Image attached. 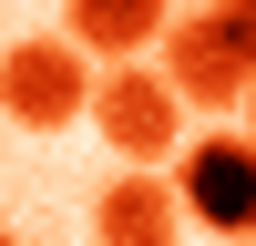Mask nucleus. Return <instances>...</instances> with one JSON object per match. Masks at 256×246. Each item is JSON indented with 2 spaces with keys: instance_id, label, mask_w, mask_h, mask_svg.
<instances>
[{
  "instance_id": "nucleus-7",
  "label": "nucleus",
  "mask_w": 256,
  "mask_h": 246,
  "mask_svg": "<svg viewBox=\"0 0 256 246\" xmlns=\"http://www.w3.org/2000/svg\"><path fill=\"white\" fill-rule=\"evenodd\" d=\"M246 144H256V92H246Z\"/></svg>"
},
{
  "instance_id": "nucleus-5",
  "label": "nucleus",
  "mask_w": 256,
  "mask_h": 246,
  "mask_svg": "<svg viewBox=\"0 0 256 246\" xmlns=\"http://www.w3.org/2000/svg\"><path fill=\"white\" fill-rule=\"evenodd\" d=\"M184 236V205L164 174H113L92 195V246H174Z\"/></svg>"
},
{
  "instance_id": "nucleus-2",
  "label": "nucleus",
  "mask_w": 256,
  "mask_h": 246,
  "mask_svg": "<svg viewBox=\"0 0 256 246\" xmlns=\"http://www.w3.org/2000/svg\"><path fill=\"white\" fill-rule=\"evenodd\" d=\"M92 82H102V72H92L62 31H20L10 52H0V113L31 123V134H62V123L92 113Z\"/></svg>"
},
{
  "instance_id": "nucleus-3",
  "label": "nucleus",
  "mask_w": 256,
  "mask_h": 246,
  "mask_svg": "<svg viewBox=\"0 0 256 246\" xmlns=\"http://www.w3.org/2000/svg\"><path fill=\"white\" fill-rule=\"evenodd\" d=\"M164 184H174L184 226L256 246V144H246V134H184V154H174Z\"/></svg>"
},
{
  "instance_id": "nucleus-4",
  "label": "nucleus",
  "mask_w": 256,
  "mask_h": 246,
  "mask_svg": "<svg viewBox=\"0 0 256 246\" xmlns=\"http://www.w3.org/2000/svg\"><path fill=\"white\" fill-rule=\"evenodd\" d=\"M92 134L123 154V174H154V164L184 154V102L164 92V72H102L92 82Z\"/></svg>"
},
{
  "instance_id": "nucleus-1",
  "label": "nucleus",
  "mask_w": 256,
  "mask_h": 246,
  "mask_svg": "<svg viewBox=\"0 0 256 246\" xmlns=\"http://www.w3.org/2000/svg\"><path fill=\"white\" fill-rule=\"evenodd\" d=\"M164 92L195 113H246L256 92V0H216V10H174L164 20Z\"/></svg>"
},
{
  "instance_id": "nucleus-6",
  "label": "nucleus",
  "mask_w": 256,
  "mask_h": 246,
  "mask_svg": "<svg viewBox=\"0 0 256 246\" xmlns=\"http://www.w3.org/2000/svg\"><path fill=\"white\" fill-rule=\"evenodd\" d=\"M164 20L174 10H154V0H72V10H62V41H72L82 62L113 52V72H134V52H164Z\"/></svg>"
},
{
  "instance_id": "nucleus-8",
  "label": "nucleus",
  "mask_w": 256,
  "mask_h": 246,
  "mask_svg": "<svg viewBox=\"0 0 256 246\" xmlns=\"http://www.w3.org/2000/svg\"><path fill=\"white\" fill-rule=\"evenodd\" d=\"M0 246H20V236H10V226H0Z\"/></svg>"
}]
</instances>
